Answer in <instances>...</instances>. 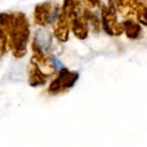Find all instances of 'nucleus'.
<instances>
[{
  "mask_svg": "<svg viewBox=\"0 0 147 147\" xmlns=\"http://www.w3.org/2000/svg\"><path fill=\"white\" fill-rule=\"evenodd\" d=\"M7 32H9L10 47L13 50V55L16 57H22L27 52V41L30 35V28H28L25 15L22 13L13 15L10 27L7 28Z\"/></svg>",
  "mask_w": 147,
  "mask_h": 147,
  "instance_id": "obj_1",
  "label": "nucleus"
},
{
  "mask_svg": "<svg viewBox=\"0 0 147 147\" xmlns=\"http://www.w3.org/2000/svg\"><path fill=\"white\" fill-rule=\"evenodd\" d=\"M57 77L50 82L49 85V94L52 96H56V94H60L63 91H68L71 90L75 82L78 81L80 78V74L78 72H74V71H69L68 68H62L60 71H57Z\"/></svg>",
  "mask_w": 147,
  "mask_h": 147,
  "instance_id": "obj_2",
  "label": "nucleus"
},
{
  "mask_svg": "<svg viewBox=\"0 0 147 147\" xmlns=\"http://www.w3.org/2000/svg\"><path fill=\"white\" fill-rule=\"evenodd\" d=\"M53 34L46 27H40V30L35 31L34 41H32V50L35 57H44L49 56V50L52 47Z\"/></svg>",
  "mask_w": 147,
  "mask_h": 147,
  "instance_id": "obj_3",
  "label": "nucleus"
},
{
  "mask_svg": "<svg viewBox=\"0 0 147 147\" xmlns=\"http://www.w3.org/2000/svg\"><path fill=\"white\" fill-rule=\"evenodd\" d=\"M100 16H102L100 21H102L103 30L109 35H119L122 32L121 24L118 22V18H116V7L113 5L109 7H105Z\"/></svg>",
  "mask_w": 147,
  "mask_h": 147,
  "instance_id": "obj_4",
  "label": "nucleus"
},
{
  "mask_svg": "<svg viewBox=\"0 0 147 147\" xmlns=\"http://www.w3.org/2000/svg\"><path fill=\"white\" fill-rule=\"evenodd\" d=\"M121 28L125 31L128 38L137 40V38H140V35H141V25L138 22H136L134 19H125L124 22L121 24Z\"/></svg>",
  "mask_w": 147,
  "mask_h": 147,
  "instance_id": "obj_5",
  "label": "nucleus"
},
{
  "mask_svg": "<svg viewBox=\"0 0 147 147\" xmlns=\"http://www.w3.org/2000/svg\"><path fill=\"white\" fill-rule=\"evenodd\" d=\"M72 25L69 27V30H72V32L75 34L77 38L80 40H85L88 35V25L85 24V21L82 18H74L71 19Z\"/></svg>",
  "mask_w": 147,
  "mask_h": 147,
  "instance_id": "obj_6",
  "label": "nucleus"
}]
</instances>
